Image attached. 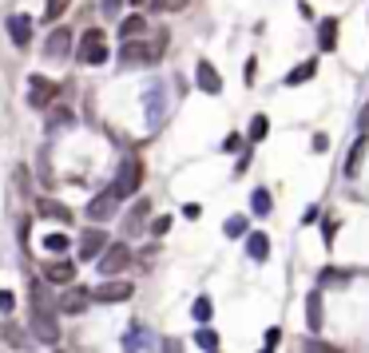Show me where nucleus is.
I'll list each match as a JSON object with an SVG mask.
<instances>
[{
  "instance_id": "4468645a",
  "label": "nucleus",
  "mask_w": 369,
  "mask_h": 353,
  "mask_svg": "<svg viewBox=\"0 0 369 353\" xmlns=\"http://www.w3.org/2000/svg\"><path fill=\"white\" fill-rule=\"evenodd\" d=\"M8 36H13L16 48H28V44H32V20H28L24 13H13L8 16Z\"/></svg>"
},
{
  "instance_id": "7ed1b4c3",
  "label": "nucleus",
  "mask_w": 369,
  "mask_h": 353,
  "mask_svg": "<svg viewBox=\"0 0 369 353\" xmlns=\"http://www.w3.org/2000/svg\"><path fill=\"white\" fill-rule=\"evenodd\" d=\"M32 338L44 341V345H56V341H60L56 310H48V305H32Z\"/></svg>"
},
{
  "instance_id": "58836bf2",
  "label": "nucleus",
  "mask_w": 369,
  "mask_h": 353,
  "mask_svg": "<svg viewBox=\"0 0 369 353\" xmlns=\"http://www.w3.org/2000/svg\"><path fill=\"white\" fill-rule=\"evenodd\" d=\"M243 143H246L243 135H226V139H222V151H231L234 155V151H243Z\"/></svg>"
},
{
  "instance_id": "9d476101",
  "label": "nucleus",
  "mask_w": 369,
  "mask_h": 353,
  "mask_svg": "<svg viewBox=\"0 0 369 353\" xmlns=\"http://www.w3.org/2000/svg\"><path fill=\"white\" fill-rule=\"evenodd\" d=\"M103 246H108V234L99 231V226H92V231L80 234V250H75V258H80V262H96V258L103 254Z\"/></svg>"
},
{
  "instance_id": "49530a36",
  "label": "nucleus",
  "mask_w": 369,
  "mask_h": 353,
  "mask_svg": "<svg viewBox=\"0 0 369 353\" xmlns=\"http://www.w3.org/2000/svg\"><path fill=\"white\" fill-rule=\"evenodd\" d=\"M131 4H136V8H151V4H155V0H131Z\"/></svg>"
},
{
  "instance_id": "9b49d317",
  "label": "nucleus",
  "mask_w": 369,
  "mask_h": 353,
  "mask_svg": "<svg viewBox=\"0 0 369 353\" xmlns=\"http://www.w3.org/2000/svg\"><path fill=\"white\" fill-rule=\"evenodd\" d=\"M87 305H92V290H87V286H72V290L60 294V310L68 317H80Z\"/></svg>"
},
{
  "instance_id": "0eeeda50",
  "label": "nucleus",
  "mask_w": 369,
  "mask_h": 353,
  "mask_svg": "<svg viewBox=\"0 0 369 353\" xmlns=\"http://www.w3.org/2000/svg\"><path fill=\"white\" fill-rule=\"evenodd\" d=\"M139 183H143V163L139 159H127L120 167V175H115V183H111V191L120 199H127V195H136L139 191Z\"/></svg>"
},
{
  "instance_id": "2f4dec72",
  "label": "nucleus",
  "mask_w": 369,
  "mask_h": 353,
  "mask_svg": "<svg viewBox=\"0 0 369 353\" xmlns=\"http://www.w3.org/2000/svg\"><path fill=\"white\" fill-rule=\"evenodd\" d=\"M222 234H226V238H243V234H246V219H243V215H231L226 226H222Z\"/></svg>"
},
{
  "instance_id": "cd10ccee",
  "label": "nucleus",
  "mask_w": 369,
  "mask_h": 353,
  "mask_svg": "<svg viewBox=\"0 0 369 353\" xmlns=\"http://www.w3.org/2000/svg\"><path fill=\"white\" fill-rule=\"evenodd\" d=\"M266 131H270V120H266V115H254V120H250V135H246V139H250V143H259V139H266Z\"/></svg>"
},
{
  "instance_id": "37998d69",
  "label": "nucleus",
  "mask_w": 369,
  "mask_h": 353,
  "mask_svg": "<svg viewBox=\"0 0 369 353\" xmlns=\"http://www.w3.org/2000/svg\"><path fill=\"white\" fill-rule=\"evenodd\" d=\"M183 215H187V219H198L203 210H198V203H187V207H183Z\"/></svg>"
},
{
  "instance_id": "5701e85b",
  "label": "nucleus",
  "mask_w": 369,
  "mask_h": 353,
  "mask_svg": "<svg viewBox=\"0 0 369 353\" xmlns=\"http://www.w3.org/2000/svg\"><path fill=\"white\" fill-rule=\"evenodd\" d=\"M143 32H147V20H143V16H127V20H123L120 24V40H136V36H143Z\"/></svg>"
},
{
  "instance_id": "7c9ffc66",
  "label": "nucleus",
  "mask_w": 369,
  "mask_h": 353,
  "mask_svg": "<svg viewBox=\"0 0 369 353\" xmlns=\"http://www.w3.org/2000/svg\"><path fill=\"white\" fill-rule=\"evenodd\" d=\"M72 0H44V20H60Z\"/></svg>"
},
{
  "instance_id": "423d86ee",
  "label": "nucleus",
  "mask_w": 369,
  "mask_h": 353,
  "mask_svg": "<svg viewBox=\"0 0 369 353\" xmlns=\"http://www.w3.org/2000/svg\"><path fill=\"white\" fill-rule=\"evenodd\" d=\"M143 108H147V127H151V131H155V127H163L167 108H171V103H167V84H159V80H155V84L147 87V96H143Z\"/></svg>"
},
{
  "instance_id": "c9c22d12",
  "label": "nucleus",
  "mask_w": 369,
  "mask_h": 353,
  "mask_svg": "<svg viewBox=\"0 0 369 353\" xmlns=\"http://www.w3.org/2000/svg\"><path fill=\"white\" fill-rule=\"evenodd\" d=\"M0 338L8 345H24V333H16V326H0Z\"/></svg>"
},
{
  "instance_id": "2eb2a0df",
  "label": "nucleus",
  "mask_w": 369,
  "mask_h": 353,
  "mask_svg": "<svg viewBox=\"0 0 369 353\" xmlns=\"http://www.w3.org/2000/svg\"><path fill=\"white\" fill-rule=\"evenodd\" d=\"M195 84L207 92V96H219L222 92V80H219V72H215V64L210 60H198V68H195Z\"/></svg>"
},
{
  "instance_id": "4c0bfd02",
  "label": "nucleus",
  "mask_w": 369,
  "mask_h": 353,
  "mask_svg": "<svg viewBox=\"0 0 369 353\" xmlns=\"http://www.w3.org/2000/svg\"><path fill=\"white\" fill-rule=\"evenodd\" d=\"M167 231H171V215H163V219H155V222H151V234H155V238H163Z\"/></svg>"
},
{
  "instance_id": "79ce46f5",
  "label": "nucleus",
  "mask_w": 369,
  "mask_h": 353,
  "mask_svg": "<svg viewBox=\"0 0 369 353\" xmlns=\"http://www.w3.org/2000/svg\"><path fill=\"white\" fill-rule=\"evenodd\" d=\"M163 353H183V345H179L175 338H167V341H163Z\"/></svg>"
},
{
  "instance_id": "c756f323",
  "label": "nucleus",
  "mask_w": 369,
  "mask_h": 353,
  "mask_svg": "<svg viewBox=\"0 0 369 353\" xmlns=\"http://www.w3.org/2000/svg\"><path fill=\"white\" fill-rule=\"evenodd\" d=\"M191 314H195V322H203L207 326L210 314H215V305H210V298H195V305H191Z\"/></svg>"
},
{
  "instance_id": "a19ab883",
  "label": "nucleus",
  "mask_w": 369,
  "mask_h": 353,
  "mask_svg": "<svg viewBox=\"0 0 369 353\" xmlns=\"http://www.w3.org/2000/svg\"><path fill=\"white\" fill-rule=\"evenodd\" d=\"M278 338H282V329H266V350H274V345H278Z\"/></svg>"
},
{
  "instance_id": "412c9836",
  "label": "nucleus",
  "mask_w": 369,
  "mask_h": 353,
  "mask_svg": "<svg viewBox=\"0 0 369 353\" xmlns=\"http://www.w3.org/2000/svg\"><path fill=\"white\" fill-rule=\"evenodd\" d=\"M72 123H75V111L72 108H48V123H44V127H48L52 135L64 131V127H72Z\"/></svg>"
},
{
  "instance_id": "ea45409f",
  "label": "nucleus",
  "mask_w": 369,
  "mask_h": 353,
  "mask_svg": "<svg viewBox=\"0 0 369 353\" xmlns=\"http://www.w3.org/2000/svg\"><path fill=\"white\" fill-rule=\"evenodd\" d=\"M321 231H326V234H321V238H326V246H333V238H338V222H326V226H321Z\"/></svg>"
},
{
  "instance_id": "72a5a7b5",
  "label": "nucleus",
  "mask_w": 369,
  "mask_h": 353,
  "mask_svg": "<svg viewBox=\"0 0 369 353\" xmlns=\"http://www.w3.org/2000/svg\"><path fill=\"white\" fill-rule=\"evenodd\" d=\"M151 8L155 13H179V8H187V0H155Z\"/></svg>"
},
{
  "instance_id": "b1692460",
  "label": "nucleus",
  "mask_w": 369,
  "mask_h": 353,
  "mask_svg": "<svg viewBox=\"0 0 369 353\" xmlns=\"http://www.w3.org/2000/svg\"><path fill=\"white\" fill-rule=\"evenodd\" d=\"M314 75H318V60H306V64H298L294 72L286 75V84L298 87V84H306V80H314Z\"/></svg>"
},
{
  "instance_id": "a18cd8bd",
  "label": "nucleus",
  "mask_w": 369,
  "mask_h": 353,
  "mask_svg": "<svg viewBox=\"0 0 369 353\" xmlns=\"http://www.w3.org/2000/svg\"><path fill=\"white\" fill-rule=\"evenodd\" d=\"M103 13L115 16V13H120V0H103Z\"/></svg>"
},
{
  "instance_id": "f03ea898",
  "label": "nucleus",
  "mask_w": 369,
  "mask_h": 353,
  "mask_svg": "<svg viewBox=\"0 0 369 353\" xmlns=\"http://www.w3.org/2000/svg\"><path fill=\"white\" fill-rule=\"evenodd\" d=\"M96 266H99V274H103V278H115V274H123V270L131 266V246H127V243L103 246V254L96 258Z\"/></svg>"
},
{
  "instance_id": "c03bdc74",
  "label": "nucleus",
  "mask_w": 369,
  "mask_h": 353,
  "mask_svg": "<svg viewBox=\"0 0 369 353\" xmlns=\"http://www.w3.org/2000/svg\"><path fill=\"white\" fill-rule=\"evenodd\" d=\"M357 123H361V131H369V103L361 108V115H357Z\"/></svg>"
},
{
  "instance_id": "393cba45",
  "label": "nucleus",
  "mask_w": 369,
  "mask_h": 353,
  "mask_svg": "<svg viewBox=\"0 0 369 353\" xmlns=\"http://www.w3.org/2000/svg\"><path fill=\"white\" fill-rule=\"evenodd\" d=\"M250 210H254V215H270V210H274V199H270L266 187H259V191L250 195Z\"/></svg>"
},
{
  "instance_id": "4be33fe9",
  "label": "nucleus",
  "mask_w": 369,
  "mask_h": 353,
  "mask_svg": "<svg viewBox=\"0 0 369 353\" xmlns=\"http://www.w3.org/2000/svg\"><path fill=\"white\" fill-rule=\"evenodd\" d=\"M306 326L314 329V338H318V329H321V294L318 290L306 298Z\"/></svg>"
},
{
  "instance_id": "c85d7f7f",
  "label": "nucleus",
  "mask_w": 369,
  "mask_h": 353,
  "mask_svg": "<svg viewBox=\"0 0 369 353\" xmlns=\"http://www.w3.org/2000/svg\"><path fill=\"white\" fill-rule=\"evenodd\" d=\"M68 246H72L68 234H44V250H52V254H64Z\"/></svg>"
},
{
  "instance_id": "39448f33",
  "label": "nucleus",
  "mask_w": 369,
  "mask_h": 353,
  "mask_svg": "<svg viewBox=\"0 0 369 353\" xmlns=\"http://www.w3.org/2000/svg\"><path fill=\"white\" fill-rule=\"evenodd\" d=\"M131 294H136V286H131V282H127V278H103V282H99V286H96V290H92V302H103V305H120V302H127Z\"/></svg>"
},
{
  "instance_id": "aec40b11",
  "label": "nucleus",
  "mask_w": 369,
  "mask_h": 353,
  "mask_svg": "<svg viewBox=\"0 0 369 353\" xmlns=\"http://www.w3.org/2000/svg\"><path fill=\"white\" fill-rule=\"evenodd\" d=\"M246 254L254 258V262H266L270 258V238L262 231H250V238H246Z\"/></svg>"
},
{
  "instance_id": "dca6fc26",
  "label": "nucleus",
  "mask_w": 369,
  "mask_h": 353,
  "mask_svg": "<svg viewBox=\"0 0 369 353\" xmlns=\"http://www.w3.org/2000/svg\"><path fill=\"white\" fill-rule=\"evenodd\" d=\"M366 147H369V139L361 135V139H354V147H349V155H345V179H357L361 175V159H366Z\"/></svg>"
},
{
  "instance_id": "20e7f679",
  "label": "nucleus",
  "mask_w": 369,
  "mask_h": 353,
  "mask_svg": "<svg viewBox=\"0 0 369 353\" xmlns=\"http://www.w3.org/2000/svg\"><path fill=\"white\" fill-rule=\"evenodd\" d=\"M75 60H80V64H103V60H108V36H103L99 28H87L84 36H80Z\"/></svg>"
},
{
  "instance_id": "e433bc0d",
  "label": "nucleus",
  "mask_w": 369,
  "mask_h": 353,
  "mask_svg": "<svg viewBox=\"0 0 369 353\" xmlns=\"http://www.w3.org/2000/svg\"><path fill=\"white\" fill-rule=\"evenodd\" d=\"M16 310V294L13 290H0V314H13Z\"/></svg>"
},
{
  "instance_id": "6ab92c4d",
  "label": "nucleus",
  "mask_w": 369,
  "mask_h": 353,
  "mask_svg": "<svg viewBox=\"0 0 369 353\" xmlns=\"http://www.w3.org/2000/svg\"><path fill=\"white\" fill-rule=\"evenodd\" d=\"M318 48L321 52H333L338 48V16H326L318 24Z\"/></svg>"
},
{
  "instance_id": "de8ad7c7",
  "label": "nucleus",
  "mask_w": 369,
  "mask_h": 353,
  "mask_svg": "<svg viewBox=\"0 0 369 353\" xmlns=\"http://www.w3.org/2000/svg\"><path fill=\"white\" fill-rule=\"evenodd\" d=\"M259 353H274V350H266V345H262V350H259Z\"/></svg>"
},
{
  "instance_id": "473e14b6",
  "label": "nucleus",
  "mask_w": 369,
  "mask_h": 353,
  "mask_svg": "<svg viewBox=\"0 0 369 353\" xmlns=\"http://www.w3.org/2000/svg\"><path fill=\"white\" fill-rule=\"evenodd\" d=\"M302 353H342V350H338V345H326L321 338H310V341H306V350H302Z\"/></svg>"
},
{
  "instance_id": "a878e982",
  "label": "nucleus",
  "mask_w": 369,
  "mask_h": 353,
  "mask_svg": "<svg viewBox=\"0 0 369 353\" xmlns=\"http://www.w3.org/2000/svg\"><path fill=\"white\" fill-rule=\"evenodd\" d=\"M195 345H198V350H207V353H215V350H219V333H215V329H207V326L195 329Z\"/></svg>"
},
{
  "instance_id": "bb28decb",
  "label": "nucleus",
  "mask_w": 369,
  "mask_h": 353,
  "mask_svg": "<svg viewBox=\"0 0 369 353\" xmlns=\"http://www.w3.org/2000/svg\"><path fill=\"white\" fill-rule=\"evenodd\" d=\"M147 215H151V203H143V199H139L136 207H131V215H127V234L139 231V222L147 219Z\"/></svg>"
},
{
  "instance_id": "1a4fd4ad",
  "label": "nucleus",
  "mask_w": 369,
  "mask_h": 353,
  "mask_svg": "<svg viewBox=\"0 0 369 353\" xmlns=\"http://www.w3.org/2000/svg\"><path fill=\"white\" fill-rule=\"evenodd\" d=\"M84 210H87V219L92 222H108V219H115V210H120V195L108 187V191H99Z\"/></svg>"
},
{
  "instance_id": "ddd939ff",
  "label": "nucleus",
  "mask_w": 369,
  "mask_h": 353,
  "mask_svg": "<svg viewBox=\"0 0 369 353\" xmlns=\"http://www.w3.org/2000/svg\"><path fill=\"white\" fill-rule=\"evenodd\" d=\"M68 48H72V32H68V28H56V32L44 40V60H64Z\"/></svg>"
},
{
  "instance_id": "f8f14e48",
  "label": "nucleus",
  "mask_w": 369,
  "mask_h": 353,
  "mask_svg": "<svg viewBox=\"0 0 369 353\" xmlns=\"http://www.w3.org/2000/svg\"><path fill=\"white\" fill-rule=\"evenodd\" d=\"M44 282H52V286H72L75 282V262H68V258L48 262V266H44Z\"/></svg>"
},
{
  "instance_id": "6e6552de",
  "label": "nucleus",
  "mask_w": 369,
  "mask_h": 353,
  "mask_svg": "<svg viewBox=\"0 0 369 353\" xmlns=\"http://www.w3.org/2000/svg\"><path fill=\"white\" fill-rule=\"evenodd\" d=\"M56 92H60V87L52 84V80H44V75H32V80H28V108L48 111L52 99H56Z\"/></svg>"
},
{
  "instance_id": "f257e3e1",
  "label": "nucleus",
  "mask_w": 369,
  "mask_h": 353,
  "mask_svg": "<svg viewBox=\"0 0 369 353\" xmlns=\"http://www.w3.org/2000/svg\"><path fill=\"white\" fill-rule=\"evenodd\" d=\"M163 44H167V32H159L155 40H127L123 44V64L136 68V64H155L163 56Z\"/></svg>"
},
{
  "instance_id": "f704fd0d",
  "label": "nucleus",
  "mask_w": 369,
  "mask_h": 353,
  "mask_svg": "<svg viewBox=\"0 0 369 353\" xmlns=\"http://www.w3.org/2000/svg\"><path fill=\"white\" fill-rule=\"evenodd\" d=\"M338 282H349V274H342V270H321V286H338Z\"/></svg>"
},
{
  "instance_id": "f3484780",
  "label": "nucleus",
  "mask_w": 369,
  "mask_h": 353,
  "mask_svg": "<svg viewBox=\"0 0 369 353\" xmlns=\"http://www.w3.org/2000/svg\"><path fill=\"white\" fill-rule=\"evenodd\" d=\"M36 215H40V219H56V222H72V210L64 207L60 199H40Z\"/></svg>"
},
{
  "instance_id": "a211bd4d",
  "label": "nucleus",
  "mask_w": 369,
  "mask_h": 353,
  "mask_svg": "<svg viewBox=\"0 0 369 353\" xmlns=\"http://www.w3.org/2000/svg\"><path fill=\"white\" fill-rule=\"evenodd\" d=\"M143 350H151V333L143 326H131L127 338H123V353H143Z\"/></svg>"
},
{
  "instance_id": "09e8293b",
  "label": "nucleus",
  "mask_w": 369,
  "mask_h": 353,
  "mask_svg": "<svg viewBox=\"0 0 369 353\" xmlns=\"http://www.w3.org/2000/svg\"><path fill=\"white\" fill-rule=\"evenodd\" d=\"M215 353H219V350H215Z\"/></svg>"
}]
</instances>
